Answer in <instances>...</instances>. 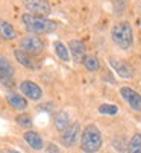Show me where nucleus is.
Returning a JSON list of instances; mask_svg holds the SVG:
<instances>
[{
	"label": "nucleus",
	"mask_w": 141,
	"mask_h": 153,
	"mask_svg": "<svg viewBox=\"0 0 141 153\" xmlns=\"http://www.w3.org/2000/svg\"><path fill=\"white\" fill-rule=\"evenodd\" d=\"M103 144V137L100 129L96 124H87L81 130V138H79V146L84 153H97L102 149Z\"/></svg>",
	"instance_id": "1"
},
{
	"label": "nucleus",
	"mask_w": 141,
	"mask_h": 153,
	"mask_svg": "<svg viewBox=\"0 0 141 153\" xmlns=\"http://www.w3.org/2000/svg\"><path fill=\"white\" fill-rule=\"evenodd\" d=\"M15 68L12 62L6 58L0 55V83L6 88H12L15 85Z\"/></svg>",
	"instance_id": "6"
},
{
	"label": "nucleus",
	"mask_w": 141,
	"mask_h": 153,
	"mask_svg": "<svg viewBox=\"0 0 141 153\" xmlns=\"http://www.w3.org/2000/svg\"><path fill=\"white\" fill-rule=\"evenodd\" d=\"M21 21L25 27L32 32V33H50L53 30H56L58 23L53 20H49L47 17H38V15H32L29 12L21 15Z\"/></svg>",
	"instance_id": "3"
},
{
	"label": "nucleus",
	"mask_w": 141,
	"mask_h": 153,
	"mask_svg": "<svg viewBox=\"0 0 141 153\" xmlns=\"http://www.w3.org/2000/svg\"><path fill=\"white\" fill-rule=\"evenodd\" d=\"M67 47H68V52L72 53L75 62H82L84 56L87 55V49H85V44H84L81 39H72V41H68V46Z\"/></svg>",
	"instance_id": "13"
},
{
	"label": "nucleus",
	"mask_w": 141,
	"mask_h": 153,
	"mask_svg": "<svg viewBox=\"0 0 141 153\" xmlns=\"http://www.w3.org/2000/svg\"><path fill=\"white\" fill-rule=\"evenodd\" d=\"M14 56H15L17 62H18L20 65H23L25 68L37 70L38 65H37V61L34 59V56H32V55H29V53H26V52H23V50L17 49V50H14Z\"/></svg>",
	"instance_id": "14"
},
{
	"label": "nucleus",
	"mask_w": 141,
	"mask_h": 153,
	"mask_svg": "<svg viewBox=\"0 0 141 153\" xmlns=\"http://www.w3.org/2000/svg\"><path fill=\"white\" fill-rule=\"evenodd\" d=\"M126 153H141V132H135L126 143Z\"/></svg>",
	"instance_id": "17"
},
{
	"label": "nucleus",
	"mask_w": 141,
	"mask_h": 153,
	"mask_svg": "<svg viewBox=\"0 0 141 153\" xmlns=\"http://www.w3.org/2000/svg\"><path fill=\"white\" fill-rule=\"evenodd\" d=\"M43 150H44V153H61V149L55 143H46Z\"/></svg>",
	"instance_id": "22"
},
{
	"label": "nucleus",
	"mask_w": 141,
	"mask_h": 153,
	"mask_svg": "<svg viewBox=\"0 0 141 153\" xmlns=\"http://www.w3.org/2000/svg\"><path fill=\"white\" fill-rule=\"evenodd\" d=\"M8 105L14 109V111H18V112H25L26 109L29 108V100H26L21 94L18 93H14V91H8L6 96H5Z\"/></svg>",
	"instance_id": "11"
},
{
	"label": "nucleus",
	"mask_w": 141,
	"mask_h": 153,
	"mask_svg": "<svg viewBox=\"0 0 141 153\" xmlns=\"http://www.w3.org/2000/svg\"><path fill=\"white\" fill-rule=\"evenodd\" d=\"M23 140H25V143L32 150H37V152L43 150L44 149V144H46L44 140H43V137L38 132H35L34 129H26L25 132H23Z\"/></svg>",
	"instance_id": "12"
},
{
	"label": "nucleus",
	"mask_w": 141,
	"mask_h": 153,
	"mask_svg": "<svg viewBox=\"0 0 141 153\" xmlns=\"http://www.w3.org/2000/svg\"><path fill=\"white\" fill-rule=\"evenodd\" d=\"M70 124H72V121H70L68 112H65V111H58V112L53 115V126H55V129L58 130L59 134H62Z\"/></svg>",
	"instance_id": "15"
},
{
	"label": "nucleus",
	"mask_w": 141,
	"mask_h": 153,
	"mask_svg": "<svg viewBox=\"0 0 141 153\" xmlns=\"http://www.w3.org/2000/svg\"><path fill=\"white\" fill-rule=\"evenodd\" d=\"M82 65L88 71H93V73L100 70V62H99L97 56H94V55H85L82 59Z\"/></svg>",
	"instance_id": "19"
},
{
	"label": "nucleus",
	"mask_w": 141,
	"mask_h": 153,
	"mask_svg": "<svg viewBox=\"0 0 141 153\" xmlns=\"http://www.w3.org/2000/svg\"><path fill=\"white\" fill-rule=\"evenodd\" d=\"M15 123L21 127H25V129H31L32 127V117L26 112H20L18 115H15Z\"/></svg>",
	"instance_id": "20"
},
{
	"label": "nucleus",
	"mask_w": 141,
	"mask_h": 153,
	"mask_svg": "<svg viewBox=\"0 0 141 153\" xmlns=\"http://www.w3.org/2000/svg\"><path fill=\"white\" fill-rule=\"evenodd\" d=\"M18 90L21 93V96L25 97L26 100H32V102H40L43 97H44V93H43V88L34 80L31 79H25L21 80L20 85H18Z\"/></svg>",
	"instance_id": "5"
},
{
	"label": "nucleus",
	"mask_w": 141,
	"mask_h": 153,
	"mask_svg": "<svg viewBox=\"0 0 141 153\" xmlns=\"http://www.w3.org/2000/svg\"><path fill=\"white\" fill-rule=\"evenodd\" d=\"M108 62L111 65V68L114 70V73H117V76H120L123 79H132L135 76V68L132 67V64H129L128 61L111 56L108 59Z\"/></svg>",
	"instance_id": "8"
},
{
	"label": "nucleus",
	"mask_w": 141,
	"mask_h": 153,
	"mask_svg": "<svg viewBox=\"0 0 141 153\" xmlns=\"http://www.w3.org/2000/svg\"><path fill=\"white\" fill-rule=\"evenodd\" d=\"M0 153H21L15 149H8V147H3V149H0Z\"/></svg>",
	"instance_id": "23"
},
{
	"label": "nucleus",
	"mask_w": 141,
	"mask_h": 153,
	"mask_svg": "<svg viewBox=\"0 0 141 153\" xmlns=\"http://www.w3.org/2000/svg\"><path fill=\"white\" fill-rule=\"evenodd\" d=\"M111 38L119 49L129 50L134 44V29L129 21L126 20L117 21L111 29Z\"/></svg>",
	"instance_id": "2"
},
{
	"label": "nucleus",
	"mask_w": 141,
	"mask_h": 153,
	"mask_svg": "<svg viewBox=\"0 0 141 153\" xmlns=\"http://www.w3.org/2000/svg\"><path fill=\"white\" fill-rule=\"evenodd\" d=\"M53 50H55V55L58 56V59H61L62 62H68L70 61L68 47L64 44L62 41H55L53 42Z\"/></svg>",
	"instance_id": "18"
},
{
	"label": "nucleus",
	"mask_w": 141,
	"mask_h": 153,
	"mask_svg": "<svg viewBox=\"0 0 141 153\" xmlns=\"http://www.w3.org/2000/svg\"><path fill=\"white\" fill-rule=\"evenodd\" d=\"M18 47H20V50H23V52H26V53L35 56V55L43 53L46 46H44V41L38 35L29 33V35H25V36L20 39Z\"/></svg>",
	"instance_id": "4"
},
{
	"label": "nucleus",
	"mask_w": 141,
	"mask_h": 153,
	"mask_svg": "<svg viewBox=\"0 0 141 153\" xmlns=\"http://www.w3.org/2000/svg\"><path fill=\"white\" fill-rule=\"evenodd\" d=\"M0 38L8 39V41L17 38V30H15V27H14L11 23H8L6 20H3V18H0Z\"/></svg>",
	"instance_id": "16"
},
{
	"label": "nucleus",
	"mask_w": 141,
	"mask_h": 153,
	"mask_svg": "<svg viewBox=\"0 0 141 153\" xmlns=\"http://www.w3.org/2000/svg\"><path fill=\"white\" fill-rule=\"evenodd\" d=\"M25 6L32 15L47 17L52 12V6L47 0H25Z\"/></svg>",
	"instance_id": "10"
},
{
	"label": "nucleus",
	"mask_w": 141,
	"mask_h": 153,
	"mask_svg": "<svg viewBox=\"0 0 141 153\" xmlns=\"http://www.w3.org/2000/svg\"><path fill=\"white\" fill-rule=\"evenodd\" d=\"M79 138H81V124L78 121L72 123L62 134H59V141L67 149H73L76 144H79Z\"/></svg>",
	"instance_id": "7"
},
{
	"label": "nucleus",
	"mask_w": 141,
	"mask_h": 153,
	"mask_svg": "<svg viewBox=\"0 0 141 153\" xmlns=\"http://www.w3.org/2000/svg\"><path fill=\"white\" fill-rule=\"evenodd\" d=\"M99 111H100L102 114H109V115H114V114L119 112V108H117L115 105H108V103H105V105H100Z\"/></svg>",
	"instance_id": "21"
},
{
	"label": "nucleus",
	"mask_w": 141,
	"mask_h": 153,
	"mask_svg": "<svg viewBox=\"0 0 141 153\" xmlns=\"http://www.w3.org/2000/svg\"><path fill=\"white\" fill-rule=\"evenodd\" d=\"M120 96L132 111L141 112V94L138 91H135L134 88H131V86H122Z\"/></svg>",
	"instance_id": "9"
}]
</instances>
